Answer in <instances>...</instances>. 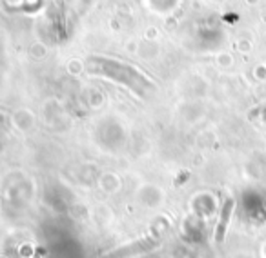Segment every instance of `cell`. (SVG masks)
Returning <instances> with one entry per match:
<instances>
[{"mask_svg":"<svg viewBox=\"0 0 266 258\" xmlns=\"http://www.w3.org/2000/svg\"><path fill=\"white\" fill-rule=\"evenodd\" d=\"M232 211H233V202L226 200V204L223 206V211H221V220H219L217 231H215V240H217V242H223L226 227H228L230 216H232Z\"/></svg>","mask_w":266,"mask_h":258,"instance_id":"cell-2","label":"cell"},{"mask_svg":"<svg viewBox=\"0 0 266 258\" xmlns=\"http://www.w3.org/2000/svg\"><path fill=\"white\" fill-rule=\"evenodd\" d=\"M159 242H161V236H159L157 233H152L150 236H146V238L137 240V242H133V244L124 245V247L117 249V251H113V253L106 254L104 258H131V256H137V254H141V253H146V251L155 249L159 245Z\"/></svg>","mask_w":266,"mask_h":258,"instance_id":"cell-1","label":"cell"}]
</instances>
